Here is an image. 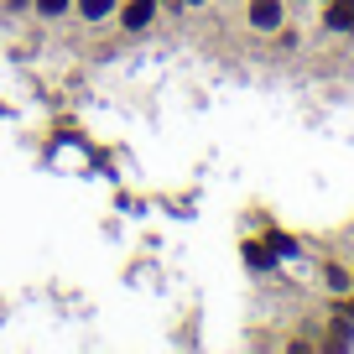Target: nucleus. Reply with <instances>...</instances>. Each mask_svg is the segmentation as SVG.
<instances>
[{"label": "nucleus", "instance_id": "nucleus-1", "mask_svg": "<svg viewBox=\"0 0 354 354\" xmlns=\"http://www.w3.org/2000/svg\"><path fill=\"white\" fill-rule=\"evenodd\" d=\"M250 26L255 32H281V0H250Z\"/></svg>", "mask_w": 354, "mask_h": 354}, {"label": "nucleus", "instance_id": "nucleus-2", "mask_svg": "<svg viewBox=\"0 0 354 354\" xmlns=\"http://www.w3.org/2000/svg\"><path fill=\"white\" fill-rule=\"evenodd\" d=\"M156 16V0H125V11H120V26L125 32H146Z\"/></svg>", "mask_w": 354, "mask_h": 354}, {"label": "nucleus", "instance_id": "nucleus-3", "mask_svg": "<svg viewBox=\"0 0 354 354\" xmlns=\"http://www.w3.org/2000/svg\"><path fill=\"white\" fill-rule=\"evenodd\" d=\"M323 26H328V32L354 37V0H328V11H323Z\"/></svg>", "mask_w": 354, "mask_h": 354}, {"label": "nucleus", "instance_id": "nucleus-4", "mask_svg": "<svg viewBox=\"0 0 354 354\" xmlns=\"http://www.w3.org/2000/svg\"><path fill=\"white\" fill-rule=\"evenodd\" d=\"M245 261H250V271H271L281 255L271 250V240H245Z\"/></svg>", "mask_w": 354, "mask_h": 354}, {"label": "nucleus", "instance_id": "nucleus-5", "mask_svg": "<svg viewBox=\"0 0 354 354\" xmlns=\"http://www.w3.org/2000/svg\"><path fill=\"white\" fill-rule=\"evenodd\" d=\"M323 281H328V292H333V297L354 292V271H344V266H323Z\"/></svg>", "mask_w": 354, "mask_h": 354}, {"label": "nucleus", "instance_id": "nucleus-6", "mask_svg": "<svg viewBox=\"0 0 354 354\" xmlns=\"http://www.w3.org/2000/svg\"><path fill=\"white\" fill-rule=\"evenodd\" d=\"M110 11H115V0H78V16H84V21H104Z\"/></svg>", "mask_w": 354, "mask_h": 354}, {"label": "nucleus", "instance_id": "nucleus-7", "mask_svg": "<svg viewBox=\"0 0 354 354\" xmlns=\"http://www.w3.org/2000/svg\"><path fill=\"white\" fill-rule=\"evenodd\" d=\"M37 11H42V16H63L68 0H37Z\"/></svg>", "mask_w": 354, "mask_h": 354}, {"label": "nucleus", "instance_id": "nucleus-8", "mask_svg": "<svg viewBox=\"0 0 354 354\" xmlns=\"http://www.w3.org/2000/svg\"><path fill=\"white\" fill-rule=\"evenodd\" d=\"M339 318H349V323H354V292H344V308H339Z\"/></svg>", "mask_w": 354, "mask_h": 354}, {"label": "nucleus", "instance_id": "nucleus-9", "mask_svg": "<svg viewBox=\"0 0 354 354\" xmlns=\"http://www.w3.org/2000/svg\"><path fill=\"white\" fill-rule=\"evenodd\" d=\"M193 6H203V0H193Z\"/></svg>", "mask_w": 354, "mask_h": 354}]
</instances>
